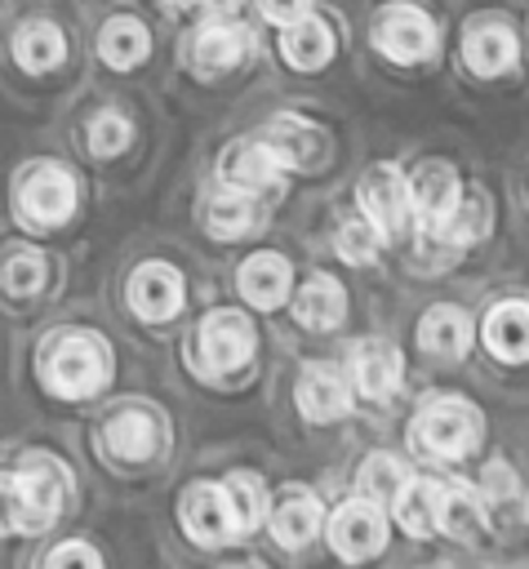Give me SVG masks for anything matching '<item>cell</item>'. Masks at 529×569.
<instances>
[{
  "instance_id": "cell-1",
  "label": "cell",
  "mask_w": 529,
  "mask_h": 569,
  "mask_svg": "<svg viewBox=\"0 0 529 569\" xmlns=\"http://www.w3.org/2000/svg\"><path fill=\"white\" fill-rule=\"evenodd\" d=\"M107 378H111V360L93 333H62L44 351V382L58 396H89Z\"/></svg>"
},
{
  "instance_id": "cell-2",
  "label": "cell",
  "mask_w": 529,
  "mask_h": 569,
  "mask_svg": "<svg viewBox=\"0 0 529 569\" xmlns=\"http://www.w3.org/2000/svg\"><path fill=\"white\" fill-rule=\"evenodd\" d=\"M480 440V413L467 400H431L413 418V449L427 458H462Z\"/></svg>"
},
{
  "instance_id": "cell-3",
  "label": "cell",
  "mask_w": 529,
  "mask_h": 569,
  "mask_svg": "<svg viewBox=\"0 0 529 569\" xmlns=\"http://www.w3.org/2000/svg\"><path fill=\"white\" fill-rule=\"evenodd\" d=\"M373 44L396 62H422L436 53V22L413 4H387L373 18Z\"/></svg>"
},
{
  "instance_id": "cell-4",
  "label": "cell",
  "mask_w": 529,
  "mask_h": 569,
  "mask_svg": "<svg viewBox=\"0 0 529 569\" xmlns=\"http://www.w3.org/2000/svg\"><path fill=\"white\" fill-rule=\"evenodd\" d=\"M22 498H27V533H40L53 525V516L62 511V498L71 493V476L58 458L49 453H27L22 471H18Z\"/></svg>"
},
{
  "instance_id": "cell-5",
  "label": "cell",
  "mask_w": 529,
  "mask_h": 569,
  "mask_svg": "<svg viewBox=\"0 0 529 569\" xmlns=\"http://www.w3.org/2000/svg\"><path fill=\"white\" fill-rule=\"evenodd\" d=\"M18 209H22L27 222H40V227H53V222L71 218V209H76V182H71V173L58 169V164L31 169L18 182Z\"/></svg>"
},
{
  "instance_id": "cell-6",
  "label": "cell",
  "mask_w": 529,
  "mask_h": 569,
  "mask_svg": "<svg viewBox=\"0 0 529 569\" xmlns=\"http://www.w3.org/2000/svg\"><path fill=\"white\" fill-rule=\"evenodd\" d=\"M360 204L378 236H400L409 222V182L400 178L396 164H373L360 182Z\"/></svg>"
},
{
  "instance_id": "cell-7",
  "label": "cell",
  "mask_w": 529,
  "mask_h": 569,
  "mask_svg": "<svg viewBox=\"0 0 529 569\" xmlns=\"http://www.w3.org/2000/svg\"><path fill=\"white\" fill-rule=\"evenodd\" d=\"M200 356L213 373H231L253 356V325L236 311H213L200 325Z\"/></svg>"
},
{
  "instance_id": "cell-8",
  "label": "cell",
  "mask_w": 529,
  "mask_h": 569,
  "mask_svg": "<svg viewBox=\"0 0 529 569\" xmlns=\"http://www.w3.org/2000/svg\"><path fill=\"white\" fill-rule=\"evenodd\" d=\"M458 200H462V187H458V173H453L445 160H427V164H418V173L409 178V209L418 213L422 231L440 227V222L453 213Z\"/></svg>"
},
{
  "instance_id": "cell-9",
  "label": "cell",
  "mask_w": 529,
  "mask_h": 569,
  "mask_svg": "<svg viewBox=\"0 0 529 569\" xmlns=\"http://www.w3.org/2000/svg\"><path fill=\"white\" fill-rule=\"evenodd\" d=\"M329 542L342 560H365L387 542V525L373 502H342L329 520Z\"/></svg>"
},
{
  "instance_id": "cell-10",
  "label": "cell",
  "mask_w": 529,
  "mask_h": 569,
  "mask_svg": "<svg viewBox=\"0 0 529 569\" xmlns=\"http://www.w3.org/2000/svg\"><path fill=\"white\" fill-rule=\"evenodd\" d=\"M182 525L204 547H218V542L236 538V516H231L227 489L222 485H191L187 502H182Z\"/></svg>"
},
{
  "instance_id": "cell-11",
  "label": "cell",
  "mask_w": 529,
  "mask_h": 569,
  "mask_svg": "<svg viewBox=\"0 0 529 569\" xmlns=\"http://www.w3.org/2000/svg\"><path fill=\"white\" fill-rule=\"evenodd\" d=\"M129 307L142 320H169L182 307V276L169 262H142L129 276Z\"/></svg>"
},
{
  "instance_id": "cell-12",
  "label": "cell",
  "mask_w": 529,
  "mask_h": 569,
  "mask_svg": "<svg viewBox=\"0 0 529 569\" xmlns=\"http://www.w3.org/2000/svg\"><path fill=\"white\" fill-rule=\"evenodd\" d=\"M351 378L369 400H382L400 387V356L382 338H360L351 347Z\"/></svg>"
},
{
  "instance_id": "cell-13",
  "label": "cell",
  "mask_w": 529,
  "mask_h": 569,
  "mask_svg": "<svg viewBox=\"0 0 529 569\" xmlns=\"http://www.w3.org/2000/svg\"><path fill=\"white\" fill-rule=\"evenodd\" d=\"M267 147L289 169H311L325 156V133L302 116H276L267 124Z\"/></svg>"
},
{
  "instance_id": "cell-14",
  "label": "cell",
  "mask_w": 529,
  "mask_h": 569,
  "mask_svg": "<svg viewBox=\"0 0 529 569\" xmlns=\"http://www.w3.org/2000/svg\"><path fill=\"white\" fill-rule=\"evenodd\" d=\"M347 405H351V391H347V382L329 365H307L302 369V378H298V409H302V418L333 422V418L347 413Z\"/></svg>"
},
{
  "instance_id": "cell-15",
  "label": "cell",
  "mask_w": 529,
  "mask_h": 569,
  "mask_svg": "<svg viewBox=\"0 0 529 569\" xmlns=\"http://www.w3.org/2000/svg\"><path fill=\"white\" fill-rule=\"evenodd\" d=\"M107 449L124 462H147L160 449V422L147 409H120L107 422Z\"/></svg>"
},
{
  "instance_id": "cell-16",
  "label": "cell",
  "mask_w": 529,
  "mask_h": 569,
  "mask_svg": "<svg viewBox=\"0 0 529 569\" xmlns=\"http://www.w3.org/2000/svg\"><path fill=\"white\" fill-rule=\"evenodd\" d=\"M462 58L476 76H498L516 62V36L507 22H476L467 31V44H462Z\"/></svg>"
},
{
  "instance_id": "cell-17",
  "label": "cell",
  "mask_w": 529,
  "mask_h": 569,
  "mask_svg": "<svg viewBox=\"0 0 529 569\" xmlns=\"http://www.w3.org/2000/svg\"><path fill=\"white\" fill-rule=\"evenodd\" d=\"M485 347L498 360H529V302H498L485 316Z\"/></svg>"
},
{
  "instance_id": "cell-18",
  "label": "cell",
  "mask_w": 529,
  "mask_h": 569,
  "mask_svg": "<svg viewBox=\"0 0 529 569\" xmlns=\"http://www.w3.org/2000/svg\"><path fill=\"white\" fill-rule=\"evenodd\" d=\"M280 173V160L271 156L267 142H231L222 156V178L240 191H267Z\"/></svg>"
},
{
  "instance_id": "cell-19",
  "label": "cell",
  "mask_w": 529,
  "mask_h": 569,
  "mask_svg": "<svg viewBox=\"0 0 529 569\" xmlns=\"http://www.w3.org/2000/svg\"><path fill=\"white\" fill-rule=\"evenodd\" d=\"M316 529H320V502L307 489L280 493V502L271 507V538L280 547H302L307 538H316Z\"/></svg>"
},
{
  "instance_id": "cell-20",
  "label": "cell",
  "mask_w": 529,
  "mask_h": 569,
  "mask_svg": "<svg viewBox=\"0 0 529 569\" xmlns=\"http://www.w3.org/2000/svg\"><path fill=\"white\" fill-rule=\"evenodd\" d=\"M280 44H285L289 67H298V71H316V67H325L333 58V36L316 13H302V18L285 22V40Z\"/></svg>"
},
{
  "instance_id": "cell-21",
  "label": "cell",
  "mask_w": 529,
  "mask_h": 569,
  "mask_svg": "<svg viewBox=\"0 0 529 569\" xmlns=\"http://www.w3.org/2000/svg\"><path fill=\"white\" fill-rule=\"evenodd\" d=\"M418 342H422V351H431V356H462L467 351V342H471V320H467V311L462 307H449V302H440V307H431L427 316H422V325H418Z\"/></svg>"
},
{
  "instance_id": "cell-22",
  "label": "cell",
  "mask_w": 529,
  "mask_h": 569,
  "mask_svg": "<svg viewBox=\"0 0 529 569\" xmlns=\"http://www.w3.org/2000/svg\"><path fill=\"white\" fill-rule=\"evenodd\" d=\"M240 293L253 302V307H280L285 293H289V262L280 253H253L244 267H240Z\"/></svg>"
},
{
  "instance_id": "cell-23",
  "label": "cell",
  "mask_w": 529,
  "mask_h": 569,
  "mask_svg": "<svg viewBox=\"0 0 529 569\" xmlns=\"http://www.w3.org/2000/svg\"><path fill=\"white\" fill-rule=\"evenodd\" d=\"M485 520H489V511H485V502L467 485H440V493H436V525L445 533L471 542L485 529Z\"/></svg>"
},
{
  "instance_id": "cell-24",
  "label": "cell",
  "mask_w": 529,
  "mask_h": 569,
  "mask_svg": "<svg viewBox=\"0 0 529 569\" xmlns=\"http://www.w3.org/2000/svg\"><path fill=\"white\" fill-rule=\"evenodd\" d=\"M147 49H151V40H147V27H142L138 18H111V22L102 27V36H98V53H102V62L116 67V71L138 67V62L147 58Z\"/></svg>"
},
{
  "instance_id": "cell-25",
  "label": "cell",
  "mask_w": 529,
  "mask_h": 569,
  "mask_svg": "<svg viewBox=\"0 0 529 569\" xmlns=\"http://www.w3.org/2000/svg\"><path fill=\"white\" fill-rule=\"evenodd\" d=\"M249 53V31L236 22H209L196 36V62L204 71H227Z\"/></svg>"
},
{
  "instance_id": "cell-26",
  "label": "cell",
  "mask_w": 529,
  "mask_h": 569,
  "mask_svg": "<svg viewBox=\"0 0 529 569\" xmlns=\"http://www.w3.org/2000/svg\"><path fill=\"white\" fill-rule=\"evenodd\" d=\"M62 53H67V40L53 22H22L13 36V58L27 71H49L62 62Z\"/></svg>"
},
{
  "instance_id": "cell-27",
  "label": "cell",
  "mask_w": 529,
  "mask_h": 569,
  "mask_svg": "<svg viewBox=\"0 0 529 569\" xmlns=\"http://www.w3.org/2000/svg\"><path fill=\"white\" fill-rule=\"evenodd\" d=\"M342 311H347V293H342V284L333 276H311L302 284V293H298V320L307 329H333L342 320Z\"/></svg>"
},
{
  "instance_id": "cell-28",
  "label": "cell",
  "mask_w": 529,
  "mask_h": 569,
  "mask_svg": "<svg viewBox=\"0 0 529 569\" xmlns=\"http://www.w3.org/2000/svg\"><path fill=\"white\" fill-rule=\"evenodd\" d=\"M485 231H489V204L476 196V200H467V204L458 200L453 213H449L440 227L422 231V236L436 240V244H445V249H467V244H476Z\"/></svg>"
},
{
  "instance_id": "cell-29",
  "label": "cell",
  "mask_w": 529,
  "mask_h": 569,
  "mask_svg": "<svg viewBox=\"0 0 529 569\" xmlns=\"http://www.w3.org/2000/svg\"><path fill=\"white\" fill-rule=\"evenodd\" d=\"M436 493H440L436 480H405V489L396 493L391 511H396V520H400L413 538H427V533L436 529Z\"/></svg>"
},
{
  "instance_id": "cell-30",
  "label": "cell",
  "mask_w": 529,
  "mask_h": 569,
  "mask_svg": "<svg viewBox=\"0 0 529 569\" xmlns=\"http://www.w3.org/2000/svg\"><path fill=\"white\" fill-rule=\"evenodd\" d=\"M405 462H396L391 453H369L360 467V498L373 507H391L396 493L405 489Z\"/></svg>"
},
{
  "instance_id": "cell-31",
  "label": "cell",
  "mask_w": 529,
  "mask_h": 569,
  "mask_svg": "<svg viewBox=\"0 0 529 569\" xmlns=\"http://www.w3.org/2000/svg\"><path fill=\"white\" fill-rule=\"evenodd\" d=\"M204 227L213 236H240L253 227V204H249V191L231 187V191H213L204 200Z\"/></svg>"
},
{
  "instance_id": "cell-32",
  "label": "cell",
  "mask_w": 529,
  "mask_h": 569,
  "mask_svg": "<svg viewBox=\"0 0 529 569\" xmlns=\"http://www.w3.org/2000/svg\"><path fill=\"white\" fill-rule=\"evenodd\" d=\"M485 511H493V520H507V525H516V520H525L529 516V502H525V493H520V480L511 476V467H502V462H493L489 471H485Z\"/></svg>"
},
{
  "instance_id": "cell-33",
  "label": "cell",
  "mask_w": 529,
  "mask_h": 569,
  "mask_svg": "<svg viewBox=\"0 0 529 569\" xmlns=\"http://www.w3.org/2000/svg\"><path fill=\"white\" fill-rule=\"evenodd\" d=\"M227 498H231V516H236V533H249L262 511H267V498H262V480L249 476V471H236L227 480Z\"/></svg>"
},
{
  "instance_id": "cell-34",
  "label": "cell",
  "mask_w": 529,
  "mask_h": 569,
  "mask_svg": "<svg viewBox=\"0 0 529 569\" xmlns=\"http://www.w3.org/2000/svg\"><path fill=\"white\" fill-rule=\"evenodd\" d=\"M0 280H4V289L9 293H36L40 284H44V258L40 253H31V249H18V253H9L4 262H0Z\"/></svg>"
},
{
  "instance_id": "cell-35",
  "label": "cell",
  "mask_w": 529,
  "mask_h": 569,
  "mask_svg": "<svg viewBox=\"0 0 529 569\" xmlns=\"http://www.w3.org/2000/svg\"><path fill=\"white\" fill-rule=\"evenodd\" d=\"M338 253L347 262H373V253H378V227L373 222H360V218L342 222L338 227Z\"/></svg>"
},
{
  "instance_id": "cell-36",
  "label": "cell",
  "mask_w": 529,
  "mask_h": 569,
  "mask_svg": "<svg viewBox=\"0 0 529 569\" xmlns=\"http://www.w3.org/2000/svg\"><path fill=\"white\" fill-rule=\"evenodd\" d=\"M124 142H129V120H124L120 111L93 116V124H89V147H93L98 156H116V151H124Z\"/></svg>"
},
{
  "instance_id": "cell-37",
  "label": "cell",
  "mask_w": 529,
  "mask_h": 569,
  "mask_svg": "<svg viewBox=\"0 0 529 569\" xmlns=\"http://www.w3.org/2000/svg\"><path fill=\"white\" fill-rule=\"evenodd\" d=\"M0 533H27V498L18 476H0Z\"/></svg>"
},
{
  "instance_id": "cell-38",
  "label": "cell",
  "mask_w": 529,
  "mask_h": 569,
  "mask_svg": "<svg viewBox=\"0 0 529 569\" xmlns=\"http://www.w3.org/2000/svg\"><path fill=\"white\" fill-rule=\"evenodd\" d=\"M49 565H53V569H58V565H84V569H98L102 556H98L93 547H84V542H62V547L49 551Z\"/></svg>"
},
{
  "instance_id": "cell-39",
  "label": "cell",
  "mask_w": 529,
  "mask_h": 569,
  "mask_svg": "<svg viewBox=\"0 0 529 569\" xmlns=\"http://www.w3.org/2000/svg\"><path fill=\"white\" fill-rule=\"evenodd\" d=\"M307 4H311V0H262V13H267L271 22H280V27H285V22L302 18V13H307Z\"/></svg>"
},
{
  "instance_id": "cell-40",
  "label": "cell",
  "mask_w": 529,
  "mask_h": 569,
  "mask_svg": "<svg viewBox=\"0 0 529 569\" xmlns=\"http://www.w3.org/2000/svg\"><path fill=\"white\" fill-rule=\"evenodd\" d=\"M236 4H240V0H204V9H209V13H231Z\"/></svg>"
},
{
  "instance_id": "cell-41",
  "label": "cell",
  "mask_w": 529,
  "mask_h": 569,
  "mask_svg": "<svg viewBox=\"0 0 529 569\" xmlns=\"http://www.w3.org/2000/svg\"><path fill=\"white\" fill-rule=\"evenodd\" d=\"M169 4H191V0H169Z\"/></svg>"
}]
</instances>
